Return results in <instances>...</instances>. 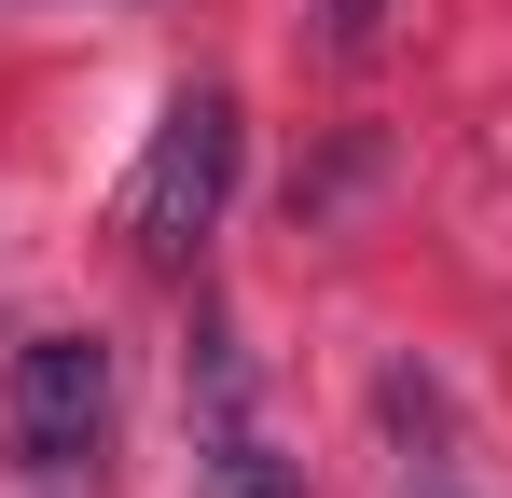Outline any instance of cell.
<instances>
[{
    "label": "cell",
    "mask_w": 512,
    "mask_h": 498,
    "mask_svg": "<svg viewBox=\"0 0 512 498\" xmlns=\"http://www.w3.org/2000/svg\"><path fill=\"white\" fill-rule=\"evenodd\" d=\"M222 194H236V97L222 83H180L167 125H153V153H139V180H125V236L153 249V263H180V249L222 222Z\"/></svg>",
    "instance_id": "1"
},
{
    "label": "cell",
    "mask_w": 512,
    "mask_h": 498,
    "mask_svg": "<svg viewBox=\"0 0 512 498\" xmlns=\"http://www.w3.org/2000/svg\"><path fill=\"white\" fill-rule=\"evenodd\" d=\"M0 429L28 471H84L97 429H111V346L97 332H28L14 346V388H0Z\"/></svg>",
    "instance_id": "2"
},
{
    "label": "cell",
    "mask_w": 512,
    "mask_h": 498,
    "mask_svg": "<svg viewBox=\"0 0 512 498\" xmlns=\"http://www.w3.org/2000/svg\"><path fill=\"white\" fill-rule=\"evenodd\" d=\"M194 429H208V498H305V471L263 443V415H250V360H236L222 319L194 332Z\"/></svg>",
    "instance_id": "3"
},
{
    "label": "cell",
    "mask_w": 512,
    "mask_h": 498,
    "mask_svg": "<svg viewBox=\"0 0 512 498\" xmlns=\"http://www.w3.org/2000/svg\"><path fill=\"white\" fill-rule=\"evenodd\" d=\"M374 14H388V0H333V56H360V42H374Z\"/></svg>",
    "instance_id": "4"
},
{
    "label": "cell",
    "mask_w": 512,
    "mask_h": 498,
    "mask_svg": "<svg viewBox=\"0 0 512 498\" xmlns=\"http://www.w3.org/2000/svg\"><path fill=\"white\" fill-rule=\"evenodd\" d=\"M402 498H457V485H443V471H416V485H402Z\"/></svg>",
    "instance_id": "5"
}]
</instances>
